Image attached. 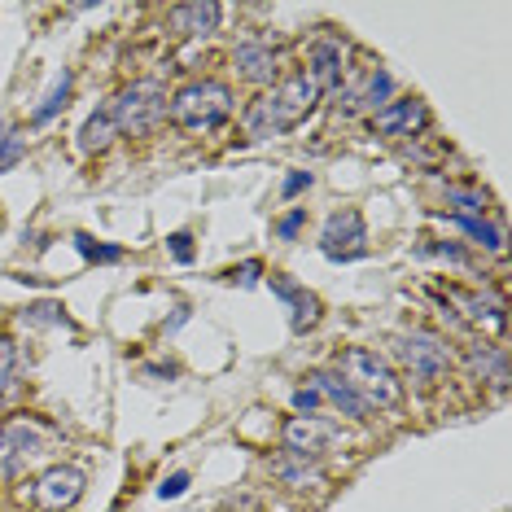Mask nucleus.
I'll use <instances>...</instances> for the list:
<instances>
[{"label": "nucleus", "instance_id": "obj_1", "mask_svg": "<svg viewBox=\"0 0 512 512\" xmlns=\"http://www.w3.org/2000/svg\"><path fill=\"white\" fill-rule=\"evenodd\" d=\"M324 92L311 84L307 71L281 79V84H272V92H263L259 101L246 110V136L254 141H263V136H281V132H294L311 119V110L320 106Z\"/></svg>", "mask_w": 512, "mask_h": 512}, {"label": "nucleus", "instance_id": "obj_2", "mask_svg": "<svg viewBox=\"0 0 512 512\" xmlns=\"http://www.w3.org/2000/svg\"><path fill=\"white\" fill-rule=\"evenodd\" d=\"M232 110H237V97L224 79H193L171 97L167 119L184 132H215L219 123L232 119Z\"/></svg>", "mask_w": 512, "mask_h": 512}, {"label": "nucleus", "instance_id": "obj_3", "mask_svg": "<svg viewBox=\"0 0 512 512\" xmlns=\"http://www.w3.org/2000/svg\"><path fill=\"white\" fill-rule=\"evenodd\" d=\"M337 377L351 386L368 407H399L403 403V381L377 351H364V346H351L337 364Z\"/></svg>", "mask_w": 512, "mask_h": 512}, {"label": "nucleus", "instance_id": "obj_4", "mask_svg": "<svg viewBox=\"0 0 512 512\" xmlns=\"http://www.w3.org/2000/svg\"><path fill=\"white\" fill-rule=\"evenodd\" d=\"M390 351H394V359H399L403 377L416 381L421 390L438 386V381L451 372V364H456V351H451V342H447V337H438V333H429V329L399 333L390 342Z\"/></svg>", "mask_w": 512, "mask_h": 512}, {"label": "nucleus", "instance_id": "obj_5", "mask_svg": "<svg viewBox=\"0 0 512 512\" xmlns=\"http://www.w3.org/2000/svg\"><path fill=\"white\" fill-rule=\"evenodd\" d=\"M167 101L171 97L158 79H136V84H127L106 110H110L114 132L119 136H149L162 119H167Z\"/></svg>", "mask_w": 512, "mask_h": 512}, {"label": "nucleus", "instance_id": "obj_6", "mask_svg": "<svg viewBox=\"0 0 512 512\" xmlns=\"http://www.w3.org/2000/svg\"><path fill=\"white\" fill-rule=\"evenodd\" d=\"M49 425H40L36 416H18V421L0 425V477H14L22 473L36 456L49 451Z\"/></svg>", "mask_w": 512, "mask_h": 512}, {"label": "nucleus", "instance_id": "obj_7", "mask_svg": "<svg viewBox=\"0 0 512 512\" xmlns=\"http://www.w3.org/2000/svg\"><path fill=\"white\" fill-rule=\"evenodd\" d=\"M320 250L324 259L333 263H351V259H364L368 254V224L355 206H342L324 219V232H320Z\"/></svg>", "mask_w": 512, "mask_h": 512}, {"label": "nucleus", "instance_id": "obj_8", "mask_svg": "<svg viewBox=\"0 0 512 512\" xmlns=\"http://www.w3.org/2000/svg\"><path fill=\"white\" fill-rule=\"evenodd\" d=\"M79 495H84V473H79L75 464H53V469H44L36 477V486H31V499H36V508H44V512H66L71 504H79Z\"/></svg>", "mask_w": 512, "mask_h": 512}, {"label": "nucleus", "instance_id": "obj_9", "mask_svg": "<svg viewBox=\"0 0 512 512\" xmlns=\"http://www.w3.org/2000/svg\"><path fill=\"white\" fill-rule=\"evenodd\" d=\"M333 438H337V425L324 421V416H289L281 429L285 456H302V460H316Z\"/></svg>", "mask_w": 512, "mask_h": 512}, {"label": "nucleus", "instance_id": "obj_10", "mask_svg": "<svg viewBox=\"0 0 512 512\" xmlns=\"http://www.w3.org/2000/svg\"><path fill=\"white\" fill-rule=\"evenodd\" d=\"M429 127V110L421 97H403V101H386L372 114V132L381 136H416Z\"/></svg>", "mask_w": 512, "mask_h": 512}, {"label": "nucleus", "instance_id": "obj_11", "mask_svg": "<svg viewBox=\"0 0 512 512\" xmlns=\"http://www.w3.org/2000/svg\"><path fill=\"white\" fill-rule=\"evenodd\" d=\"M272 294L289 307V329L294 333H307V329H316L320 324V298L316 294H307L298 281H285V276H272Z\"/></svg>", "mask_w": 512, "mask_h": 512}, {"label": "nucleus", "instance_id": "obj_12", "mask_svg": "<svg viewBox=\"0 0 512 512\" xmlns=\"http://www.w3.org/2000/svg\"><path fill=\"white\" fill-rule=\"evenodd\" d=\"M232 62H237V75L246 79V84H272L276 79V49L272 40H241L237 49H232Z\"/></svg>", "mask_w": 512, "mask_h": 512}, {"label": "nucleus", "instance_id": "obj_13", "mask_svg": "<svg viewBox=\"0 0 512 512\" xmlns=\"http://www.w3.org/2000/svg\"><path fill=\"white\" fill-rule=\"evenodd\" d=\"M447 298L460 307V316L477 324V329H491L499 333L504 329V302H499L495 294H477V289H456V285H447Z\"/></svg>", "mask_w": 512, "mask_h": 512}, {"label": "nucleus", "instance_id": "obj_14", "mask_svg": "<svg viewBox=\"0 0 512 512\" xmlns=\"http://www.w3.org/2000/svg\"><path fill=\"white\" fill-rule=\"evenodd\" d=\"M307 381H311V390H316L320 399H329L342 416H351V421H368L372 407H368L364 399H359V394H355L351 386H346V381L337 377V372H311Z\"/></svg>", "mask_w": 512, "mask_h": 512}, {"label": "nucleus", "instance_id": "obj_15", "mask_svg": "<svg viewBox=\"0 0 512 512\" xmlns=\"http://www.w3.org/2000/svg\"><path fill=\"white\" fill-rule=\"evenodd\" d=\"M307 79L320 92H337V88H342V44H337V40H316V44H311Z\"/></svg>", "mask_w": 512, "mask_h": 512}, {"label": "nucleus", "instance_id": "obj_16", "mask_svg": "<svg viewBox=\"0 0 512 512\" xmlns=\"http://www.w3.org/2000/svg\"><path fill=\"white\" fill-rule=\"evenodd\" d=\"M219 18H224V5H215V0H193V5H176L167 14L176 36H211Z\"/></svg>", "mask_w": 512, "mask_h": 512}, {"label": "nucleus", "instance_id": "obj_17", "mask_svg": "<svg viewBox=\"0 0 512 512\" xmlns=\"http://www.w3.org/2000/svg\"><path fill=\"white\" fill-rule=\"evenodd\" d=\"M464 364H469L473 377L491 381V386L504 390L508 386V355L504 346H491V342H473L469 351H464Z\"/></svg>", "mask_w": 512, "mask_h": 512}, {"label": "nucleus", "instance_id": "obj_18", "mask_svg": "<svg viewBox=\"0 0 512 512\" xmlns=\"http://www.w3.org/2000/svg\"><path fill=\"white\" fill-rule=\"evenodd\" d=\"M447 224L451 228H460L464 237H473L482 250H491V254H504V232H499L491 219H464V215H447Z\"/></svg>", "mask_w": 512, "mask_h": 512}, {"label": "nucleus", "instance_id": "obj_19", "mask_svg": "<svg viewBox=\"0 0 512 512\" xmlns=\"http://www.w3.org/2000/svg\"><path fill=\"white\" fill-rule=\"evenodd\" d=\"M114 119H110V110H97L92 119L84 123V132H79V149L84 154H101V149H110V141H114Z\"/></svg>", "mask_w": 512, "mask_h": 512}, {"label": "nucleus", "instance_id": "obj_20", "mask_svg": "<svg viewBox=\"0 0 512 512\" xmlns=\"http://www.w3.org/2000/svg\"><path fill=\"white\" fill-rule=\"evenodd\" d=\"M71 84H75V75L71 71H62L53 79V88L44 92V101L36 106V114H31V123H49V119H57V114L66 110V101H71Z\"/></svg>", "mask_w": 512, "mask_h": 512}, {"label": "nucleus", "instance_id": "obj_21", "mask_svg": "<svg viewBox=\"0 0 512 512\" xmlns=\"http://www.w3.org/2000/svg\"><path fill=\"white\" fill-rule=\"evenodd\" d=\"M18 377H22V351L14 337H0V399L18 390Z\"/></svg>", "mask_w": 512, "mask_h": 512}, {"label": "nucleus", "instance_id": "obj_22", "mask_svg": "<svg viewBox=\"0 0 512 512\" xmlns=\"http://www.w3.org/2000/svg\"><path fill=\"white\" fill-rule=\"evenodd\" d=\"M272 473L281 477L285 486H307V482H320L316 460H302V456H281V460L272 464Z\"/></svg>", "mask_w": 512, "mask_h": 512}, {"label": "nucleus", "instance_id": "obj_23", "mask_svg": "<svg viewBox=\"0 0 512 512\" xmlns=\"http://www.w3.org/2000/svg\"><path fill=\"white\" fill-rule=\"evenodd\" d=\"M22 154H27V136L18 132V127H9V123H0V176L5 171H14Z\"/></svg>", "mask_w": 512, "mask_h": 512}, {"label": "nucleus", "instance_id": "obj_24", "mask_svg": "<svg viewBox=\"0 0 512 512\" xmlns=\"http://www.w3.org/2000/svg\"><path fill=\"white\" fill-rule=\"evenodd\" d=\"M390 92H394V79H390L386 71H372V75H368V84L359 88V106L377 114V110L390 101Z\"/></svg>", "mask_w": 512, "mask_h": 512}, {"label": "nucleus", "instance_id": "obj_25", "mask_svg": "<svg viewBox=\"0 0 512 512\" xmlns=\"http://www.w3.org/2000/svg\"><path fill=\"white\" fill-rule=\"evenodd\" d=\"M22 324H62V329H75L71 316H62L57 302H36V307H27L22 311Z\"/></svg>", "mask_w": 512, "mask_h": 512}, {"label": "nucleus", "instance_id": "obj_26", "mask_svg": "<svg viewBox=\"0 0 512 512\" xmlns=\"http://www.w3.org/2000/svg\"><path fill=\"white\" fill-rule=\"evenodd\" d=\"M75 250L84 254V259H92V263H119V259H123L119 246H97L88 232H75Z\"/></svg>", "mask_w": 512, "mask_h": 512}, {"label": "nucleus", "instance_id": "obj_27", "mask_svg": "<svg viewBox=\"0 0 512 512\" xmlns=\"http://www.w3.org/2000/svg\"><path fill=\"white\" fill-rule=\"evenodd\" d=\"M447 202H456V215H464V219H486V202L477 193L447 189Z\"/></svg>", "mask_w": 512, "mask_h": 512}, {"label": "nucleus", "instance_id": "obj_28", "mask_svg": "<svg viewBox=\"0 0 512 512\" xmlns=\"http://www.w3.org/2000/svg\"><path fill=\"white\" fill-rule=\"evenodd\" d=\"M302 224H307V206H294L285 219H276V237L281 241H294L298 232H302Z\"/></svg>", "mask_w": 512, "mask_h": 512}, {"label": "nucleus", "instance_id": "obj_29", "mask_svg": "<svg viewBox=\"0 0 512 512\" xmlns=\"http://www.w3.org/2000/svg\"><path fill=\"white\" fill-rule=\"evenodd\" d=\"M167 246H171V259H176V263H193V237H189V232H171V237H167Z\"/></svg>", "mask_w": 512, "mask_h": 512}, {"label": "nucleus", "instance_id": "obj_30", "mask_svg": "<svg viewBox=\"0 0 512 512\" xmlns=\"http://www.w3.org/2000/svg\"><path fill=\"white\" fill-rule=\"evenodd\" d=\"M320 403H324V399H320V394L311 390V386H298V390H294V412H298V416H311Z\"/></svg>", "mask_w": 512, "mask_h": 512}, {"label": "nucleus", "instance_id": "obj_31", "mask_svg": "<svg viewBox=\"0 0 512 512\" xmlns=\"http://www.w3.org/2000/svg\"><path fill=\"white\" fill-rule=\"evenodd\" d=\"M184 491H189V473H171L167 482L158 486V499H180Z\"/></svg>", "mask_w": 512, "mask_h": 512}, {"label": "nucleus", "instance_id": "obj_32", "mask_svg": "<svg viewBox=\"0 0 512 512\" xmlns=\"http://www.w3.org/2000/svg\"><path fill=\"white\" fill-rule=\"evenodd\" d=\"M302 189H311V171H294V176L281 184V193H285V197H298Z\"/></svg>", "mask_w": 512, "mask_h": 512}, {"label": "nucleus", "instance_id": "obj_33", "mask_svg": "<svg viewBox=\"0 0 512 512\" xmlns=\"http://www.w3.org/2000/svg\"><path fill=\"white\" fill-rule=\"evenodd\" d=\"M259 272H263L259 263H246V267H241V272H232V281H241V285H254V281H259Z\"/></svg>", "mask_w": 512, "mask_h": 512}]
</instances>
